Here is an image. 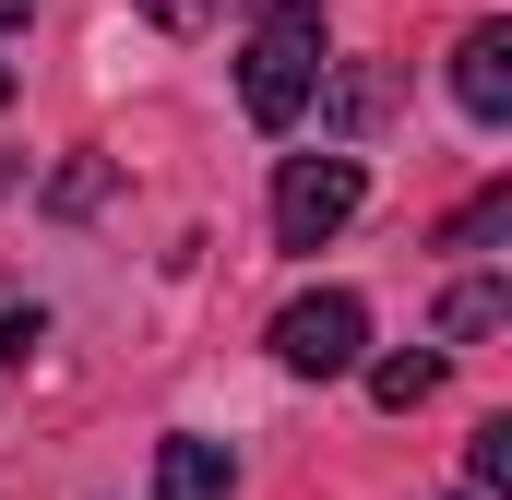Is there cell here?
<instances>
[{
  "label": "cell",
  "mask_w": 512,
  "mask_h": 500,
  "mask_svg": "<svg viewBox=\"0 0 512 500\" xmlns=\"http://www.w3.org/2000/svg\"><path fill=\"white\" fill-rule=\"evenodd\" d=\"M310 96H322V0H262L251 48H239V108L251 131H298Z\"/></svg>",
  "instance_id": "cell-1"
},
{
  "label": "cell",
  "mask_w": 512,
  "mask_h": 500,
  "mask_svg": "<svg viewBox=\"0 0 512 500\" xmlns=\"http://www.w3.org/2000/svg\"><path fill=\"white\" fill-rule=\"evenodd\" d=\"M274 358H286L298 381H346L358 358H370V298H358V286L286 298V310H274Z\"/></svg>",
  "instance_id": "cell-2"
},
{
  "label": "cell",
  "mask_w": 512,
  "mask_h": 500,
  "mask_svg": "<svg viewBox=\"0 0 512 500\" xmlns=\"http://www.w3.org/2000/svg\"><path fill=\"white\" fill-rule=\"evenodd\" d=\"M501 227H512V191H477V203H465V215L441 227V250H489Z\"/></svg>",
  "instance_id": "cell-10"
},
{
  "label": "cell",
  "mask_w": 512,
  "mask_h": 500,
  "mask_svg": "<svg viewBox=\"0 0 512 500\" xmlns=\"http://www.w3.org/2000/svg\"><path fill=\"white\" fill-rule=\"evenodd\" d=\"M453 108L477 131L512 120V24H465V48H453Z\"/></svg>",
  "instance_id": "cell-4"
},
{
  "label": "cell",
  "mask_w": 512,
  "mask_h": 500,
  "mask_svg": "<svg viewBox=\"0 0 512 500\" xmlns=\"http://www.w3.org/2000/svg\"><path fill=\"white\" fill-rule=\"evenodd\" d=\"M429 393H441V358H429V346H417V358H370V405L405 417V405H429Z\"/></svg>",
  "instance_id": "cell-7"
},
{
  "label": "cell",
  "mask_w": 512,
  "mask_h": 500,
  "mask_svg": "<svg viewBox=\"0 0 512 500\" xmlns=\"http://www.w3.org/2000/svg\"><path fill=\"white\" fill-rule=\"evenodd\" d=\"M382 108H393V84H382V72H334V131H370Z\"/></svg>",
  "instance_id": "cell-9"
},
{
  "label": "cell",
  "mask_w": 512,
  "mask_h": 500,
  "mask_svg": "<svg viewBox=\"0 0 512 500\" xmlns=\"http://www.w3.org/2000/svg\"><path fill=\"white\" fill-rule=\"evenodd\" d=\"M131 12H143V24H167V36H203L227 0H131Z\"/></svg>",
  "instance_id": "cell-12"
},
{
  "label": "cell",
  "mask_w": 512,
  "mask_h": 500,
  "mask_svg": "<svg viewBox=\"0 0 512 500\" xmlns=\"http://www.w3.org/2000/svg\"><path fill=\"white\" fill-rule=\"evenodd\" d=\"M12 179H24V167H12V143H0V191H12Z\"/></svg>",
  "instance_id": "cell-14"
},
{
  "label": "cell",
  "mask_w": 512,
  "mask_h": 500,
  "mask_svg": "<svg viewBox=\"0 0 512 500\" xmlns=\"http://www.w3.org/2000/svg\"><path fill=\"white\" fill-rule=\"evenodd\" d=\"M501 322H512V286H501V274H465V286L441 298V334H453V346H477V334H501Z\"/></svg>",
  "instance_id": "cell-6"
},
{
  "label": "cell",
  "mask_w": 512,
  "mask_h": 500,
  "mask_svg": "<svg viewBox=\"0 0 512 500\" xmlns=\"http://www.w3.org/2000/svg\"><path fill=\"white\" fill-rule=\"evenodd\" d=\"M12 24H36V0H0V36H12Z\"/></svg>",
  "instance_id": "cell-13"
},
{
  "label": "cell",
  "mask_w": 512,
  "mask_h": 500,
  "mask_svg": "<svg viewBox=\"0 0 512 500\" xmlns=\"http://www.w3.org/2000/svg\"><path fill=\"white\" fill-rule=\"evenodd\" d=\"M0 96H12V60H0Z\"/></svg>",
  "instance_id": "cell-15"
},
{
  "label": "cell",
  "mask_w": 512,
  "mask_h": 500,
  "mask_svg": "<svg viewBox=\"0 0 512 500\" xmlns=\"http://www.w3.org/2000/svg\"><path fill=\"white\" fill-rule=\"evenodd\" d=\"M465 477H477V489H512V417H489V429L465 441Z\"/></svg>",
  "instance_id": "cell-11"
},
{
  "label": "cell",
  "mask_w": 512,
  "mask_h": 500,
  "mask_svg": "<svg viewBox=\"0 0 512 500\" xmlns=\"http://www.w3.org/2000/svg\"><path fill=\"white\" fill-rule=\"evenodd\" d=\"M227 489H239L227 441H203V429H167L155 441V500H227Z\"/></svg>",
  "instance_id": "cell-5"
},
{
  "label": "cell",
  "mask_w": 512,
  "mask_h": 500,
  "mask_svg": "<svg viewBox=\"0 0 512 500\" xmlns=\"http://www.w3.org/2000/svg\"><path fill=\"white\" fill-rule=\"evenodd\" d=\"M96 203H108V155H72L48 179V215H96Z\"/></svg>",
  "instance_id": "cell-8"
},
{
  "label": "cell",
  "mask_w": 512,
  "mask_h": 500,
  "mask_svg": "<svg viewBox=\"0 0 512 500\" xmlns=\"http://www.w3.org/2000/svg\"><path fill=\"white\" fill-rule=\"evenodd\" d=\"M358 203H370V167L358 155H286L274 167V250H322Z\"/></svg>",
  "instance_id": "cell-3"
}]
</instances>
